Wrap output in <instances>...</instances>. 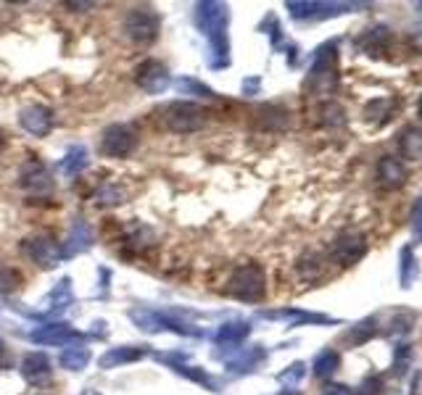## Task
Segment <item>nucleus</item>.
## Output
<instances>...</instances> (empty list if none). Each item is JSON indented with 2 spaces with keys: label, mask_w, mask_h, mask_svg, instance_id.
<instances>
[{
  "label": "nucleus",
  "mask_w": 422,
  "mask_h": 395,
  "mask_svg": "<svg viewBox=\"0 0 422 395\" xmlns=\"http://www.w3.org/2000/svg\"><path fill=\"white\" fill-rule=\"evenodd\" d=\"M227 293L240 298V301H262L267 293V279L259 264H243L238 267L230 277V287Z\"/></svg>",
  "instance_id": "f257e3e1"
},
{
  "label": "nucleus",
  "mask_w": 422,
  "mask_h": 395,
  "mask_svg": "<svg viewBox=\"0 0 422 395\" xmlns=\"http://www.w3.org/2000/svg\"><path fill=\"white\" fill-rule=\"evenodd\" d=\"M164 124L174 135H190V132L204 127V109L188 101L169 103L164 109Z\"/></svg>",
  "instance_id": "f03ea898"
},
{
  "label": "nucleus",
  "mask_w": 422,
  "mask_h": 395,
  "mask_svg": "<svg viewBox=\"0 0 422 395\" xmlns=\"http://www.w3.org/2000/svg\"><path fill=\"white\" fill-rule=\"evenodd\" d=\"M159 13L153 9H132L124 18V32L138 45H148L159 35Z\"/></svg>",
  "instance_id": "7ed1b4c3"
},
{
  "label": "nucleus",
  "mask_w": 422,
  "mask_h": 395,
  "mask_svg": "<svg viewBox=\"0 0 422 395\" xmlns=\"http://www.w3.org/2000/svg\"><path fill=\"white\" fill-rule=\"evenodd\" d=\"M138 145V138H135V132L130 127H124V124H113L109 127L101 135V153L109 158H124L130 156L132 150Z\"/></svg>",
  "instance_id": "20e7f679"
},
{
  "label": "nucleus",
  "mask_w": 422,
  "mask_h": 395,
  "mask_svg": "<svg viewBox=\"0 0 422 395\" xmlns=\"http://www.w3.org/2000/svg\"><path fill=\"white\" fill-rule=\"evenodd\" d=\"M365 253H367V243H365V235H359V232L340 235V238L333 243V248H330V258H333L335 264H340V267L357 264Z\"/></svg>",
  "instance_id": "39448f33"
},
{
  "label": "nucleus",
  "mask_w": 422,
  "mask_h": 395,
  "mask_svg": "<svg viewBox=\"0 0 422 395\" xmlns=\"http://www.w3.org/2000/svg\"><path fill=\"white\" fill-rule=\"evenodd\" d=\"M138 84L145 92H161L169 84V74L167 66H161L159 61H145L138 69Z\"/></svg>",
  "instance_id": "423d86ee"
},
{
  "label": "nucleus",
  "mask_w": 422,
  "mask_h": 395,
  "mask_svg": "<svg viewBox=\"0 0 422 395\" xmlns=\"http://www.w3.org/2000/svg\"><path fill=\"white\" fill-rule=\"evenodd\" d=\"M19 121H21V127L27 129V132H32V135H38V138L48 135L50 127H53V116H50V111L43 109V106H29V109H24Z\"/></svg>",
  "instance_id": "0eeeda50"
},
{
  "label": "nucleus",
  "mask_w": 422,
  "mask_h": 395,
  "mask_svg": "<svg viewBox=\"0 0 422 395\" xmlns=\"http://www.w3.org/2000/svg\"><path fill=\"white\" fill-rule=\"evenodd\" d=\"M377 182L388 187V190H396V187H401L406 182V169L399 158H391V156H383L380 158V164H377Z\"/></svg>",
  "instance_id": "6e6552de"
},
{
  "label": "nucleus",
  "mask_w": 422,
  "mask_h": 395,
  "mask_svg": "<svg viewBox=\"0 0 422 395\" xmlns=\"http://www.w3.org/2000/svg\"><path fill=\"white\" fill-rule=\"evenodd\" d=\"M21 372H24V377L29 382L40 385V382H45L50 377V361L43 353H29L27 359H24V364H21Z\"/></svg>",
  "instance_id": "1a4fd4ad"
},
{
  "label": "nucleus",
  "mask_w": 422,
  "mask_h": 395,
  "mask_svg": "<svg viewBox=\"0 0 422 395\" xmlns=\"http://www.w3.org/2000/svg\"><path fill=\"white\" fill-rule=\"evenodd\" d=\"M24 253H27L29 258H35L38 264L48 267V264L53 261V256H56V243H53V240H45V238L27 240V243H24Z\"/></svg>",
  "instance_id": "9d476101"
},
{
  "label": "nucleus",
  "mask_w": 422,
  "mask_h": 395,
  "mask_svg": "<svg viewBox=\"0 0 422 395\" xmlns=\"http://www.w3.org/2000/svg\"><path fill=\"white\" fill-rule=\"evenodd\" d=\"M21 184L24 187H35V190H48L50 187V174L40 161H29L21 169Z\"/></svg>",
  "instance_id": "9b49d317"
},
{
  "label": "nucleus",
  "mask_w": 422,
  "mask_h": 395,
  "mask_svg": "<svg viewBox=\"0 0 422 395\" xmlns=\"http://www.w3.org/2000/svg\"><path fill=\"white\" fill-rule=\"evenodd\" d=\"M399 148L406 158H420L422 156V129L420 127H406L399 135Z\"/></svg>",
  "instance_id": "f8f14e48"
},
{
  "label": "nucleus",
  "mask_w": 422,
  "mask_h": 395,
  "mask_svg": "<svg viewBox=\"0 0 422 395\" xmlns=\"http://www.w3.org/2000/svg\"><path fill=\"white\" fill-rule=\"evenodd\" d=\"M77 335L66 324H50V327H45V330H38L35 335H32V340L38 343H69L74 340Z\"/></svg>",
  "instance_id": "ddd939ff"
},
{
  "label": "nucleus",
  "mask_w": 422,
  "mask_h": 395,
  "mask_svg": "<svg viewBox=\"0 0 422 395\" xmlns=\"http://www.w3.org/2000/svg\"><path fill=\"white\" fill-rule=\"evenodd\" d=\"M338 364H340V359H338L335 350H322L317 359H314V374L317 377H330L338 369Z\"/></svg>",
  "instance_id": "4468645a"
},
{
  "label": "nucleus",
  "mask_w": 422,
  "mask_h": 395,
  "mask_svg": "<svg viewBox=\"0 0 422 395\" xmlns=\"http://www.w3.org/2000/svg\"><path fill=\"white\" fill-rule=\"evenodd\" d=\"M414 277H417V261H414V253H412V248H404L401 250V285L412 287Z\"/></svg>",
  "instance_id": "2eb2a0df"
},
{
  "label": "nucleus",
  "mask_w": 422,
  "mask_h": 395,
  "mask_svg": "<svg viewBox=\"0 0 422 395\" xmlns=\"http://www.w3.org/2000/svg\"><path fill=\"white\" fill-rule=\"evenodd\" d=\"M87 361H90V353H87V348H69V350H64V356H61V367L82 369Z\"/></svg>",
  "instance_id": "dca6fc26"
},
{
  "label": "nucleus",
  "mask_w": 422,
  "mask_h": 395,
  "mask_svg": "<svg viewBox=\"0 0 422 395\" xmlns=\"http://www.w3.org/2000/svg\"><path fill=\"white\" fill-rule=\"evenodd\" d=\"M299 272L304 274V279H314V277H319L322 274V258L314 256V253L304 256L299 264Z\"/></svg>",
  "instance_id": "f3484780"
},
{
  "label": "nucleus",
  "mask_w": 422,
  "mask_h": 395,
  "mask_svg": "<svg viewBox=\"0 0 422 395\" xmlns=\"http://www.w3.org/2000/svg\"><path fill=\"white\" fill-rule=\"evenodd\" d=\"M143 356V350H127V348H122V350H111V353H109V356H106L104 361H101V364H104V367H111V364H124V361H132V359H140Z\"/></svg>",
  "instance_id": "a211bd4d"
},
{
  "label": "nucleus",
  "mask_w": 422,
  "mask_h": 395,
  "mask_svg": "<svg viewBox=\"0 0 422 395\" xmlns=\"http://www.w3.org/2000/svg\"><path fill=\"white\" fill-rule=\"evenodd\" d=\"M248 335V324L243 322H235V324H225L222 330H219V340H240Z\"/></svg>",
  "instance_id": "6ab92c4d"
},
{
  "label": "nucleus",
  "mask_w": 422,
  "mask_h": 395,
  "mask_svg": "<svg viewBox=\"0 0 422 395\" xmlns=\"http://www.w3.org/2000/svg\"><path fill=\"white\" fill-rule=\"evenodd\" d=\"M13 287H19V274L11 267L0 264V293H11Z\"/></svg>",
  "instance_id": "aec40b11"
},
{
  "label": "nucleus",
  "mask_w": 422,
  "mask_h": 395,
  "mask_svg": "<svg viewBox=\"0 0 422 395\" xmlns=\"http://www.w3.org/2000/svg\"><path fill=\"white\" fill-rule=\"evenodd\" d=\"M385 113H388V101H372L367 106V116L370 119H385Z\"/></svg>",
  "instance_id": "412c9836"
},
{
  "label": "nucleus",
  "mask_w": 422,
  "mask_h": 395,
  "mask_svg": "<svg viewBox=\"0 0 422 395\" xmlns=\"http://www.w3.org/2000/svg\"><path fill=\"white\" fill-rule=\"evenodd\" d=\"M412 232L414 238L420 240L422 238V198L414 203V211H412Z\"/></svg>",
  "instance_id": "4be33fe9"
},
{
  "label": "nucleus",
  "mask_w": 422,
  "mask_h": 395,
  "mask_svg": "<svg viewBox=\"0 0 422 395\" xmlns=\"http://www.w3.org/2000/svg\"><path fill=\"white\" fill-rule=\"evenodd\" d=\"M11 367V353L6 348V343L0 340V369H9Z\"/></svg>",
  "instance_id": "5701e85b"
},
{
  "label": "nucleus",
  "mask_w": 422,
  "mask_h": 395,
  "mask_svg": "<svg viewBox=\"0 0 422 395\" xmlns=\"http://www.w3.org/2000/svg\"><path fill=\"white\" fill-rule=\"evenodd\" d=\"M322 395H354V393L343 385H330V387H325V393Z\"/></svg>",
  "instance_id": "b1692460"
},
{
  "label": "nucleus",
  "mask_w": 422,
  "mask_h": 395,
  "mask_svg": "<svg viewBox=\"0 0 422 395\" xmlns=\"http://www.w3.org/2000/svg\"><path fill=\"white\" fill-rule=\"evenodd\" d=\"M6 148V138H3V132H0V150Z\"/></svg>",
  "instance_id": "393cba45"
},
{
  "label": "nucleus",
  "mask_w": 422,
  "mask_h": 395,
  "mask_svg": "<svg viewBox=\"0 0 422 395\" xmlns=\"http://www.w3.org/2000/svg\"><path fill=\"white\" fill-rule=\"evenodd\" d=\"M417 111H420V116H422V98H420V106H417Z\"/></svg>",
  "instance_id": "a878e982"
}]
</instances>
